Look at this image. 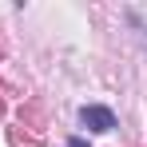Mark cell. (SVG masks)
Masks as SVG:
<instances>
[{
	"instance_id": "cell-1",
	"label": "cell",
	"mask_w": 147,
	"mask_h": 147,
	"mask_svg": "<svg viewBox=\"0 0 147 147\" xmlns=\"http://www.w3.org/2000/svg\"><path fill=\"white\" fill-rule=\"evenodd\" d=\"M84 123H92V131H107V127H111V111L92 107V111H84Z\"/></svg>"
}]
</instances>
